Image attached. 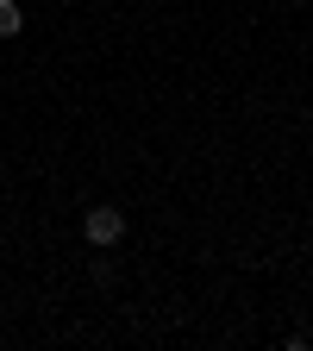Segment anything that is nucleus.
<instances>
[{
    "mask_svg": "<svg viewBox=\"0 0 313 351\" xmlns=\"http://www.w3.org/2000/svg\"><path fill=\"white\" fill-rule=\"evenodd\" d=\"M82 239L95 245V251H113V245L125 239V213H119L113 201H101V207H88V213H82Z\"/></svg>",
    "mask_w": 313,
    "mask_h": 351,
    "instance_id": "nucleus-1",
    "label": "nucleus"
},
{
    "mask_svg": "<svg viewBox=\"0 0 313 351\" xmlns=\"http://www.w3.org/2000/svg\"><path fill=\"white\" fill-rule=\"evenodd\" d=\"M25 32V7L19 0H0V38H19Z\"/></svg>",
    "mask_w": 313,
    "mask_h": 351,
    "instance_id": "nucleus-2",
    "label": "nucleus"
}]
</instances>
